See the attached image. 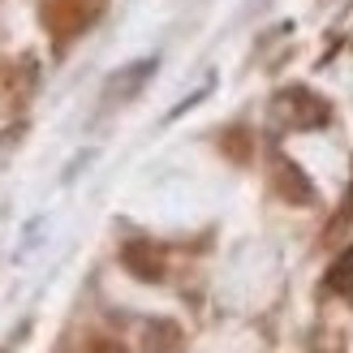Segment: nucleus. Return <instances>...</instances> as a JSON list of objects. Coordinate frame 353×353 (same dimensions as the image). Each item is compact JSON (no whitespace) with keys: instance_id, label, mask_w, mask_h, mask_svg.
<instances>
[{"instance_id":"f257e3e1","label":"nucleus","mask_w":353,"mask_h":353,"mask_svg":"<svg viewBox=\"0 0 353 353\" xmlns=\"http://www.w3.org/2000/svg\"><path fill=\"white\" fill-rule=\"evenodd\" d=\"M272 117L289 130H319L332 121V108H327V99H319L306 86H285L272 99Z\"/></svg>"},{"instance_id":"f03ea898","label":"nucleus","mask_w":353,"mask_h":353,"mask_svg":"<svg viewBox=\"0 0 353 353\" xmlns=\"http://www.w3.org/2000/svg\"><path fill=\"white\" fill-rule=\"evenodd\" d=\"M151 74H155V61H134V65H125V69H117V74L103 82V99H108V103L134 99V95L151 82Z\"/></svg>"},{"instance_id":"7ed1b4c3","label":"nucleus","mask_w":353,"mask_h":353,"mask_svg":"<svg viewBox=\"0 0 353 353\" xmlns=\"http://www.w3.org/2000/svg\"><path fill=\"white\" fill-rule=\"evenodd\" d=\"M121 259H125V268L138 280H147V285H160L164 280V263H160V254H155L147 241H130L125 250H121Z\"/></svg>"},{"instance_id":"20e7f679","label":"nucleus","mask_w":353,"mask_h":353,"mask_svg":"<svg viewBox=\"0 0 353 353\" xmlns=\"http://www.w3.org/2000/svg\"><path fill=\"white\" fill-rule=\"evenodd\" d=\"M276 185H280V194H285L289 203H297V207H310V203H314V185H310L306 176L297 172V164H289V160L276 164Z\"/></svg>"},{"instance_id":"39448f33","label":"nucleus","mask_w":353,"mask_h":353,"mask_svg":"<svg viewBox=\"0 0 353 353\" xmlns=\"http://www.w3.org/2000/svg\"><path fill=\"white\" fill-rule=\"evenodd\" d=\"M323 285H327L332 297H345V302H353V245H349L336 263H332V272H327Z\"/></svg>"},{"instance_id":"423d86ee","label":"nucleus","mask_w":353,"mask_h":353,"mask_svg":"<svg viewBox=\"0 0 353 353\" xmlns=\"http://www.w3.org/2000/svg\"><path fill=\"white\" fill-rule=\"evenodd\" d=\"M176 341H181V332H176L172 323H151L147 327V353H176Z\"/></svg>"},{"instance_id":"0eeeda50","label":"nucleus","mask_w":353,"mask_h":353,"mask_svg":"<svg viewBox=\"0 0 353 353\" xmlns=\"http://www.w3.org/2000/svg\"><path fill=\"white\" fill-rule=\"evenodd\" d=\"M91 349H95V353H125V349H121V345H117V349H112V345H108V341H91Z\"/></svg>"}]
</instances>
